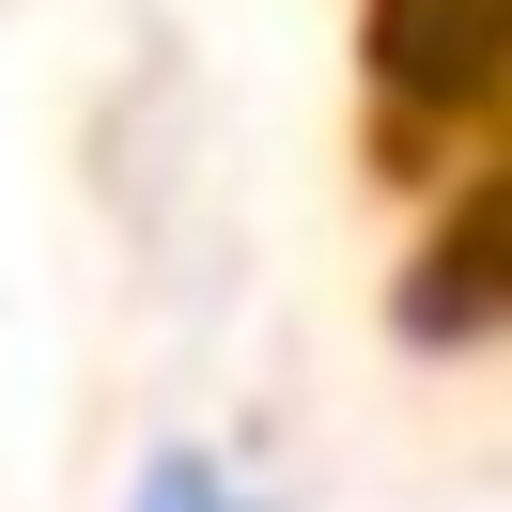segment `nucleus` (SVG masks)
<instances>
[{"instance_id":"obj_1","label":"nucleus","mask_w":512,"mask_h":512,"mask_svg":"<svg viewBox=\"0 0 512 512\" xmlns=\"http://www.w3.org/2000/svg\"><path fill=\"white\" fill-rule=\"evenodd\" d=\"M125 512H264V497H249V481H233V466H202V450H156Z\"/></svg>"}]
</instances>
